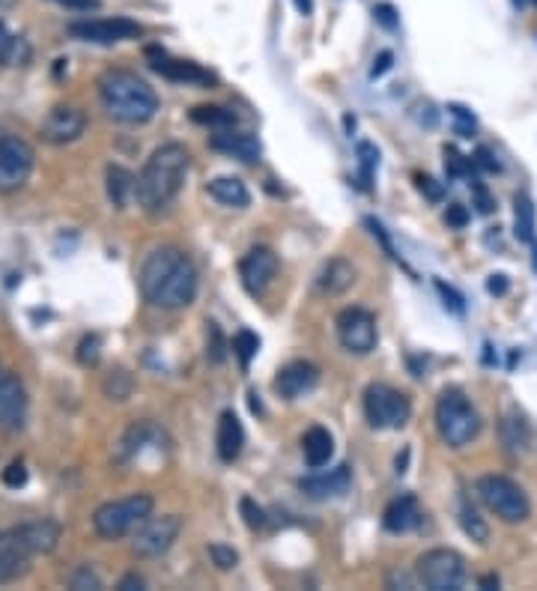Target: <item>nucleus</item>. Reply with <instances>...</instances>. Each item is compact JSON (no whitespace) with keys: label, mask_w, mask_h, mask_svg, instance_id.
I'll return each instance as SVG.
<instances>
[{"label":"nucleus","mask_w":537,"mask_h":591,"mask_svg":"<svg viewBox=\"0 0 537 591\" xmlns=\"http://www.w3.org/2000/svg\"><path fill=\"white\" fill-rule=\"evenodd\" d=\"M138 284L150 305L165 311H179L195 302L197 269L191 257L179 251L177 245H161L156 251H150L147 260L141 263Z\"/></svg>","instance_id":"nucleus-1"},{"label":"nucleus","mask_w":537,"mask_h":591,"mask_svg":"<svg viewBox=\"0 0 537 591\" xmlns=\"http://www.w3.org/2000/svg\"><path fill=\"white\" fill-rule=\"evenodd\" d=\"M191 156L182 144H161L147 165L138 174V186H134V200L147 209V213H159V209L170 206L182 192V183L188 177Z\"/></svg>","instance_id":"nucleus-2"},{"label":"nucleus","mask_w":537,"mask_h":591,"mask_svg":"<svg viewBox=\"0 0 537 591\" xmlns=\"http://www.w3.org/2000/svg\"><path fill=\"white\" fill-rule=\"evenodd\" d=\"M99 99L108 117L126 126H143L156 117L159 96L147 81L129 69H108L99 78Z\"/></svg>","instance_id":"nucleus-3"},{"label":"nucleus","mask_w":537,"mask_h":591,"mask_svg":"<svg viewBox=\"0 0 537 591\" xmlns=\"http://www.w3.org/2000/svg\"><path fill=\"white\" fill-rule=\"evenodd\" d=\"M436 431L448 448H466L481 433V415L460 388H445L436 400Z\"/></svg>","instance_id":"nucleus-4"},{"label":"nucleus","mask_w":537,"mask_h":591,"mask_svg":"<svg viewBox=\"0 0 537 591\" xmlns=\"http://www.w3.org/2000/svg\"><path fill=\"white\" fill-rule=\"evenodd\" d=\"M152 505L156 502H152L150 493H132V496H123V499L99 505L93 514L96 535L105 541H120V538L132 535V532L152 514Z\"/></svg>","instance_id":"nucleus-5"},{"label":"nucleus","mask_w":537,"mask_h":591,"mask_svg":"<svg viewBox=\"0 0 537 591\" xmlns=\"http://www.w3.org/2000/svg\"><path fill=\"white\" fill-rule=\"evenodd\" d=\"M478 499L487 505V511H493L498 520L505 523H523L529 520L532 505L529 496L516 481L505 478V475H484L481 481L475 484Z\"/></svg>","instance_id":"nucleus-6"},{"label":"nucleus","mask_w":537,"mask_h":591,"mask_svg":"<svg viewBox=\"0 0 537 591\" xmlns=\"http://www.w3.org/2000/svg\"><path fill=\"white\" fill-rule=\"evenodd\" d=\"M415 577H418V583L430 591H457L469 577L466 559L460 556L457 550H448V547L427 550L424 556L415 561Z\"/></svg>","instance_id":"nucleus-7"},{"label":"nucleus","mask_w":537,"mask_h":591,"mask_svg":"<svg viewBox=\"0 0 537 591\" xmlns=\"http://www.w3.org/2000/svg\"><path fill=\"white\" fill-rule=\"evenodd\" d=\"M364 415H368V424L373 431H400L409 422L412 404L400 388L373 383L364 392Z\"/></svg>","instance_id":"nucleus-8"},{"label":"nucleus","mask_w":537,"mask_h":591,"mask_svg":"<svg viewBox=\"0 0 537 591\" xmlns=\"http://www.w3.org/2000/svg\"><path fill=\"white\" fill-rule=\"evenodd\" d=\"M182 532V517L177 514H165V517H150L134 529V538H132V550L134 556L141 559H159L174 547L177 538Z\"/></svg>","instance_id":"nucleus-9"},{"label":"nucleus","mask_w":537,"mask_h":591,"mask_svg":"<svg viewBox=\"0 0 537 591\" xmlns=\"http://www.w3.org/2000/svg\"><path fill=\"white\" fill-rule=\"evenodd\" d=\"M334 326H338V341L343 350L356 352V356H368V352L377 350V317L368 308H343Z\"/></svg>","instance_id":"nucleus-10"},{"label":"nucleus","mask_w":537,"mask_h":591,"mask_svg":"<svg viewBox=\"0 0 537 591\" xmlns=\"http://www.w3.org/2000/svg\"><path fill=\"white\" fill-rule=\"evenodd\" d=\"M33 147L22 138H0V192H18L33 174Z\"/></svg>","instance_id":"nucleus-11"},{"label":"nucleus","mask_w":537,"mask_h":591,"mask_svg":"<svg viewBox=\"0 0 537 591\" xmlns=\"http://www.w3.org/2000/svg\"><path fill=\"white\" fill-rule=\"evenodd\" d=\"M69 33L81 42H93V45H117L126 40H138L141 36V24L132 22V18H87V22H72Z\"/></svg>","instance_id":"nucleus-12"},{"label":"nucleus","mask_w":537,"mask_h":591,"mask_svg":"<svg viewBox=\"0 0 537 591\" xmlns=\"http://www.w3.org/2000/svg\"><path fill=\"white\" fill-rule=\"evenodd\" d=\"M147 63L152 72H159L161 78H168L174 84H188V87H213L215 84L213 72L200 69V66L191 60L168 54L165 49H147Z\"/></svg>","instance_id":"nucleus-13"},{"label":"nucleus","mask_w":537,"mask_h":591,"mask_svg":"<svg viewBox=\"0 0 537 591\" xmlns=\"http://www.w3.org/2000/svg\"><path fill=\"white\" fill-rule=\"evenodd\" d=\"M84 129H87V117H84L81 108H75V105H54V108L45 114L40 135L48 144L63 147V144L78 141L84 135Z\"/></svg>","instance_id":"nucleus-14"},{"label":"nucleus","mask_w":537,"mask_h":591,"mask_svg":"<svg viewBox=\"0 0 537 591\" xmlns=\"http://www.w3.org/2000/svg\"><path fill=\"white\" fill-rule=\"evenodd\" d=\"M275 275H278V254L266 245L251 248V251L239 260V278H242V287L251 296H263L272 287Z\"/></svg>","instance_id":"nucleus-15"},{"label":"nucleus","mask_w":537,"mask_h":591,"mask_svg":"<svg viewBox=\"0 0 537 591\" xmlns=\"http://www.w3.org/2000/svg\"><path fill=\"white\" fill-rule=\"evenodd\" d=\"M316 383H320V368L311 365V361H290L278 370L275 377V392L287 397V400H299L308 392H314Z\"/></svg>","instance_id":"nucleus-16"},{"label":"nucleus","mask_w":537,"mask_h":591,"mask_svg":"<svg viewBox=\"0 0 537 591\" xmlns=\"http://www.w3.org/2000/svg\"><path fill=\"white\" fill-rule=\"evenodd\" d=\"M27 415V392L22 379L9 370H0V427L18 431Z\"/></svg>","instance_id":"nucleus-17"},{"label":"nucleus","mask_w":537,"mask_h":591,"mask_svg":"<svg viewBox=\"0 0 537 591\" xmlns=\"http://www.w3.org/2000/svg\"><path fill=\"white\" fill-rule=\"evenodd\" d=\"M209 147L215 152H224V156H233L239 161H245V165H254V161H260V141L251 132H242L236 126L230 129H218L213 138H209Z\"/></svg>","instance_id":"nucleus-18"},{"label":"nucleus","mask_w":537,"mask_h":591,"mask_svg":"<svg viewBox=\"0 0 537 591\" xmlns=\"http://www.w3.org/2000/svg\"><path fill=\"white\" fill-rule=\"evenodd\" d=\"M31 556L13 529H0V586L22 579L31 570Z\"/></svg>","instance_id":"nucleus-19"},{"label":"nucleus","mask_w":537,"mask_h":591,"mask_svg":"<svg viewBox=\"0 0 537 591\" xmlns=\"http://www.w3.org/2000/svg\"><path fill=\"white\" fill-rule=\"evenodd\" d=\"M13 532L33 556H40V552H54L57 543H60V526H57L51 517L24 520V523H18Z\"/></svg>","instance_id":"nucleus-20"},{"label":"nucleus","mask_w":537,"mask_h":591,"mask_svg":"<svg viewBox=\"0 0 537 591\" xmlns=\"http://www.w3.org/2000/svg\"><path fill=\"white\" fill-rule=\"evenodd\" d=\"M350 466H338V469H329V472H320V475H311V478H302L299 487L305 496L311 499H338L350 490Z\"/></svg>","instance_id":"nucleus-21"},{"label":"nucleus","mask_w":537,"mask_h":591,"mask_svg":"<svg viewBox=\"0 0 537 591\" xmlns=\"http://www.w3.org/2000/svg\"><path fill=\"white\" fill-rule=\"evenodd\" d=\"M215 448H218V457L224 463H233L245 448V427L239 422L236 413H222L218 418V433H215Z\"/></svg>","instance_id":"nucleus-22"},{"label":"nucleus","mask_w":537,"mask_h":591,"mask_svg":"<svg viewBox=\"0 0 537 591\" xmlns=\"http://www.w3.org/2000/svg\"><path fill=\"white\" fill-rule=\"evenodd\" d=\"M418 523H421V508H418V499L412 493L397 496V499L386 508V514H382V526H386L388 532H395V535L412 532Z\"/></svg>","instance_id":"nucleus-23"},{"label":"nucleus","mask_w":537,"mask_h":591,"mask_svg":"<svg viewBox=\"0 0 537 591\" xmlns=\"http://www.w3.org/2000/svg\"><path fill=\"white\" fill-rule=\"evenodd\" d=\"M352 281H356L352 263L343 260V257H332V260L320 269V275H316V290L325 293V296H341L343 290L352 287Z\"/></svg>","instance_id":"nucleus-24"},{"label":"nucleus","mask_w":537,"mask_h":591,"mask_svg":"<svg viewBox=\"0 0 537 591\" xmlns=\"http://www.w3.org/2000/svg\"><path fill=\"white\" fill-rule=\"evenodd\" d=\"M302 454H305V463H308L311 469H323L334 454L332 433L325 431V427H311V431L302 436Z\"/></svg>","instance_id":"nucleus-25"},{"label":"nucleus","mask_w":537,"mask_h":591,"mask_svg":"<svg viewBox=\"0 0 537 591\" xmlns=\"http://www.w3.org/2000/svg\"><path fill=\"white\" fill-rule=\"evenodd\" d=\"M206 192L213 200H218L222 206H236V209H245L248 204H251V195H248V188L242 179L236 177H215L209 179Z\"/></svg>","instance_id":"nucleus-26"},{"label":"nucleus","mask_w":537,"mask_h":591,"mask_svg":"<svg viewBox=\"0 0 537 591\" xmlns=\"http://www.w3.org/2000/svg\"><path fill=\"white\" fill-rule=\"evenodd\" d=\"M105 179H108V197L111 204L117 209H126V204L134 197V186H138V177L132 174V170H126L123 165H111L108 174H105Z\"/></svg>","instance_id":"nucleus-27"},{"label":"nucleus","mask_w":537,"mask_h":591,"mask_svg":"<svg viewBox=\"0 0 537 591\" xmlns=\"http://www.w3.org/2000/svg\"><path fill=\"white\" fill-rule=\"evenodd\" d=\"M534 231H537V213L529 195H516L514 197V233L520 242H534Z\"/></svg>","instance_id":"nucleus-28"},{"label":"nucleus","mask_w":537,"mask_h":591,"mask_svg":"<svg viewBox=\"0 0 537 591\" xmlns=\"http://www.w3.org/2000/svg\"><path fill=\"white\" fill-rule=\"evenodd\" d=\"M191 120L200 123V126H213V129L236 126V114L230 108H222V105H197V108L191 111Z\"/></svg>","instance_id":"nucleus-29"},{"label":"nucleus","mask_w":537,"mask_h":591,"mask_svg":"<svg viewBox=\"0 0 537 591\" xmlns=\"http://www.w3.org/2000/svg\"><path fill=\"white\" fill-rule=\"evenodd\" d=\"M502 442L507 445V451L520 454L529 448V427H525L523 418H505L502 422Z\"/></svg>","instance_id":"nucleus-30"},{"label":"nucleus","mask_w":537,"mask_h":591,"mask_svg":"<svg viewBox=\"0 0 537 591\" xmlns=\"http://www.w3.org/2000/svg\"><path fill=\"white\" fill-rule=\"evenodd\" d=\"M460 526H463L466 535L472 538V541H478V543H487V538H490V529H487V523L481 520V514H478L469 502L460 505Z\"/></svg>","instance_id":"nucleus-31"},{"label":"nucleus","mask_w":537,"mask_h":591,"mask_svg":"<svg viewBox=\"0 0 537 591\" xmlns=\"http://www.w3.org/2000/svg\"><path fill=\"white\" fill-rule=\"evenodd\" d=\"M257 350H260V338L254 335V332L242 329L239 335L233 338V356L239 359V368L248 370V365H251V359L257 356Z\"/></svg>","instance_id":"nucleus-32"},{"label":"nucleus","mask_w":537,"mask_h":591,"mask_svg":"<svg viewBox=\"0 0 537 591\" xmlns=\"http://www.w3.org/2000/svg\"><path fill=\"white\" fill-rule=\"evenodd\" d=\"M209 559L218 570H233L239 565V552L227 543H209Z\"/></svg>","instance_id":"nucleus-33"},{"label":"nucleus","mask_w":537,"mask_h":591,"mask_svg":"<svg viewBox=\"0 0 537 591\" xmlns=\"http://www.w3.org/2000/svg\"><path fill=\"white\" fill-rule=\"evenodd\" d=\"M359 165H361V179H364V188H368L370 177H373V168L379 165V150L368 144V141H361L359 144Z\"/></svg>","instance_id":"nucleus-34"},{"label":"nucleus","mask_w":537,"mask_h":591,"mask_svg":"<svg viewBox=\"0 0 537 591\" xmlns=\"http://www.w3.org/2000/svg\"><path fill=\"white\" fill-rule=\"evenodd\" d=\"M239 511H242L248 529H263L266 526V511L251 499V496H245V499L239 502Z\"/></svg>","instance_id":"nucleus-35"},{"label":"nucleus","mask_w":537,"mask_h":591,"mask_svg":"<svg viewBox=\"0 0 537 591\" xmlns=\"http://www.w3.org/2000/svg\"><path fill=\"white\" fill-rule=\"evenodd\" d=\"M445 168H448V177H466L469 170L475 168V161L463 159L454 147H445Z\"/></svg>","instance_id":"nucleus-36"},{"label":"nucleus","mask_w":537,"mask_h":591,"mask_svg":"<svg viewBox=\"0 0 537 591\" xmlns=\"http://www.w3.org/2000/svg\"><path fill=\"white\" fill-rule=\"evenodd\" d=\"M69 586L75 588V591H87V588H102V579H99V574L90 568V565H81L78 570L72 574V579H69Z\"/></svg>","instance_id":"nucleus-37"},{"label":"nucleus","mask_w":537,"mask_h":591,"mask_svg":"<svg viewBox=\"0 0 537 591\" xmlns=\"http://www.w3.org/2000/svg\"><path fill=\"white\" fill-rule=\"evenodd\" d=\"M99 350H102V338L99 335H87L78 344V359L81 365H96L99 361Z\"/></svg>","instance_id":"nucleus-38"},{"label":"nucleus","mask_w":537,"mask_h":591,"mask_svg":"<svg viewBox=\"0 0 537 591\" xmlns=\"http://www.w3.org/2000/svg\"><path fill=\"white\" fill-rule=\"evenodd\" d=\"M4 484H6V487H13V490L24 487V484H27V469H24L22 460H15V463L6 466V469H4Z\"/></svg>","instance_id":"nucleus-39"},{"label":"nucleus","mask_w":537,"mask_h":591,"mask_svg":"<svg viewBox=\"0 0 537 591\" xmlns=\"http://www.w3.org/2000/svg\"><path fill=\"white\" fill-rule=\"evenodd\" d=\"M13 54H15V36L4 22H0V63H9Z\"/></svg>","instance_id":"nucleus-40"},{"label":"nucleus","mask_w":537,"mask_h":591,"mask_svg":"<svg viewBox=\"0 0 537 591\" xmlns=\"http://www.w3.org/2000/svg\"><path fill=\"white\" fill-rule=\"evenodd\" d=\"M436 290L442 293V299H445V305H448L451 311L463 314V308H466V305H463V296H460L457 290H451L448 284H442V281H436Z\"/></svg>","instance_id":"nucleus-41"},{"label":"nucleus","mask_w":537,"mask_h":591,"mask_svg":"<svg viewBox=\"0 0 537 591\" xmlns=\"http://www.w3.org/2000/svg\"><path fill=\"white\" fill-rule=\"evenodd\" d=\"M209 338H213V350H206L209 359H213L215 365H222L224 361V341H222V332H218L215 323H209Z\"/></svg>","instance_id":"nucleus-42"},{"label":"nucleus","mask_w":537,"mask_h":591,"mask_svg":"<svg viewBox=\"0 0 537 591\" xmlns=\"http://www.w3.org/2000/svg\"><path fill=\"white\" fill-rule=\"evenodd\" d=\"M373 15H377V22L386 27V31H397V13H395V6L379 4L377 9H373Z\"/></svg>","instance_id":"nucleus-43"},{"label":"nucleus","mask_w":537,"mask_h":591,"mask_svg":"<svg viewBox=\"0 0 537 591\" xmlns=\"http://www.w3.org/2000/svg\"><path fill=\"white\" fill-rule=\"evenodd\" d=\"M415 183H418V188L424 192L430 200H442V188L436 186V179L433 177H421V174H415Z\"/></svg>","instance_id":"nucleus-44"},{"label":"nucleus","mask_w":537,"mask_h":591,"mask_svg":"<svg viewBox=\"0 0 537 591\" xmlns=\"http://www.w3.org/2000/svg\"><path fill=\"white\" fill-rule=\"evenodd\" d=\"M472 161H475V165H478V168H484V170H490V174H493V170H498V161H496V156H493V152H490V150H487V147H481V150H478V152H475V159H472Z\"/></svg>","instance_id":"nucleus-45"},{"label":"nucleus","mask_w":537,"mask_h":591,"mask_svg":"<svg viewBox=\"0 0 537 591\" xmlns=\"http://www.w3.org/2000/svg\"><path fill=\"white\" fill-rule=\"evenodd\" d=\"M391 60H395V54H391V51H382L377 60H373L370 78H379V75H386V72L391 69Z\"/></svg>","instance_id":"nucleus-46"},{"label":"nucleus","mask_w":537,"mask_h":591,"mask_svg":"<svg viewBox=\"0 0 537 591\" xmlns=\"http://www.w3.org/2000/svg\"><path fill=\"white\" fill-rule=\"evenodd\" d=\"M445 222L448 224H454V227H463L466 222H469V213L460 204H451L448 206V213H445Z\"/></svg>","instance_id":"nucleus-47"},{"label":"nucleus","mask_w":537,"mask_h":591,"mask_svg":"<svg viewBox=\"0 0 537 591\" xmlns=\"http://www.w3.org/2000/svg\"><path fill=\"white\" fill-rule=\"evenodd\" d=\"M66 9H75V13H90V9H99V0H54Z\"/></svg>","instance_id":"nucleus-48"},{"label":"nucleus","mask_w":537,"mask_h":591,"mask_svg":"<svg viewBox=\"0 0 537 591\" xmlns=\"http://www.w3.org/2000/svg\"><path fill=\"white\" fill-rule=\"evenodd\" d=\"M507 287H511V284H507V275H490V281H487V290L496 296H505Z\"/></svg>","instance_id":"nucleus-49"},{"label":"nucleus","mask_w":537,"mask_h":591,"mask_svg":"<svg viewBox=\"0 0 537 591\" xmlns=\"http://www.w3.org/2000/svg\"><path fill=\"white\" fill-rule=\"evenodd\" d=\"M143 586H147V583H143V577H138V574H126V577L120 579V586H117V588H120V591H134V588H143Z\"/></svg>","instance_id":"nucleus-50"},{"label":"nucleus","mask_w":537,"mask_h":591,"mask_svg":"<svg viewBox=\"0 0 537 591\" xmlns=\"http://www.w3.org/2000/svg\"><path fill=\"white\" fill-rule=\"evenodd\" d=\"M475 195H478V209H481V213H490V209H493V200H490V195L484 192V186L475 183Z\"/></svg>","instance_id":"nucleus-51"},{"label":"nucleus","mask_w":537,"mask_h":591,"mask_svg":"<svg viewBox=\"0 0 537 591\" xmlns=\"http://www.w3.org/2000/svg\"><path fill=\"white\" fill-rule=\"evenodd\" d=\"M293 4H296V9H299V13H305V15L314 13V0H293Z\"/></svg>","instance_id":"nucleus-52"},{"label":"nucleus","mask_w":537,"mask_h":591,"mask_svg":"<svg viewBox=\"0 0 537 591\" xmlns=\"http://www.w3.org/2000/svg\"><path fill=\"white\" fill-rule=\"evenodd\" d=\"M481 586H487V588H490V586H498V579H496V577H484V579H481Z\"/></svg>","instance_id":"nucleus-53"}]
</instances>
